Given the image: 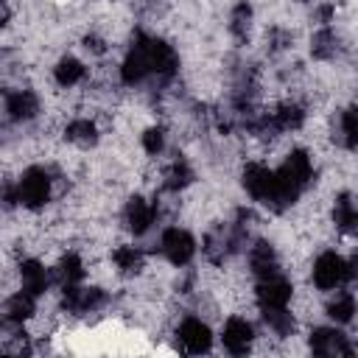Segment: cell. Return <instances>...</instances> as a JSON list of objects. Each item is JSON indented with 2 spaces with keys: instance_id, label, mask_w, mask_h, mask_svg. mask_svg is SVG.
Listing matches in <instances>:
<instances>
[{
  "instance_id": "cell-27",
  "label": "cell",
  "mask_w": 358,
  "mask_h": 358,
  "mask_svg": "<svg viewBox=\"0 0 358 358\" xmlns=\"http://www.w3.org/2000/svg\"><path fill=\"white\" fill-rule=\"evenodd\" d=\"M266 324L277 333V336H288L294 330V316L288 313V308H266L263 310Z\"/></svg>"
},
{
  "instance_id": "cell-23",
  "label": "cell",
  "mask_w": 358,
  "mask_h": 358,
  "mask_svg": "<svg viewBox=\"0 0 358 358\" xmlns=\"http://www.w3.org/2000/svg\"><path fill=\"white\" fill-rule=\"evenodd\" d=\"M271 117H274L277 131H288V129H299V126H302L305 112H302V106H296V103H282L277 112H271Z\"/></svg>"
},
{
  "instance_id": "cell-10",
  "label": "cell",
  "mask_w": 358,
  "mask_h": 358,
  "mask_svg": "<svg viewBox=\"0 0 358 358\" xmlns=\"http://www.w3.org/2000/svg\"><path fill=\"white\" fill-rule=\"evenodd\" d=\"M103 305L101 288H84V285H64V308L70 313H90Z\"/></svg>"
},
{
  "instance_id": "cell-29",
  "label": "cell",
  "mask_w": 358,
  "mask_h": 358,
  "mask_svg": "<svg viewBox=\"0 0 358 358\" xmlns=\"http://www.w3.org/2000/svg\"><path fill=\"white\" fill-rule=\"evenodd\" d=\"M249 22H252V8H249L246 3H238L235 11H232V20H229V31H232L238 39H243L246 31H249Z\"/></svg>"
},
{
  "instance_id": "cell-20",
  "label": "cell",
  "mask_w": 358,
  "mask_h": 358,
  "mask_svg": "<svg viewBox=\"0 0 358 358\" xmlns=\"http://www.w3.org/2000/svg\"><path fill=\"white\" fill-rule=\"evenodd\" d=\"M338 143L344 148H358V106H350L338 117Z\"/></svg>"
},
{
  "instance_id": "cell-4",
  "label": "cell",
  "mask_w": 358,
  "mask_h": 358,
  "mask_svg": "<svg viewBox=\"0 0 358 358\" xmlns=\"http://www.w3.org/2000/svg\"><path fill=\"white\" fill-rule=\"evenodd\" d=\"M159 249L173 266H187L196 252V241L190 238V232H185L179 227H168L159 238Z\"/></svg>"
},
{
  "instance_id": "cell-7",
  "label": "cell",
  "mask_w": 358,
  "mask_h": 358,
  "mask_svg": "<svg viewBox=\"0 0 358 358\" xmlns=\"http://www.w3.org/2000/svg\"><path fill=\"white\" fill-rule=\"evenodd\" d=\"M310 350L316 355H352L347 336L336 327H316L310 333Z\"/></svg>"
},
{
  "instance_id": "cell-5",
  "label": "cell",
  "mask_w": 358,
  "mask_h": 358,
  "mask_svg": "<svg viewBox=\"0 0 358 358\" xmlns=\"http://www.w3.org/2000/svg\"><path fill=\"white\" fill-rule=\"evenodd\" d=\"M176 338H179L182 350L190 352V355H201V352H207L210 344H213V333H210V327H207L201 319H196V316H187V319L179 324Z\"/></svg>"
},
{
  "instance_id": "cell-22",
  "label": "cell",
  "mask_w": 358,
  "mask_h": 358,
  "mask_svg": "<svg viewBox=\"0 0 358 358\" xmlns=\"http://www.w3.org/2000/svg\"><path fill=\"white\" fill-rule=\"evenodd\" d=\"M67 140L70 143H76V145H81V148H87V145H92L95 140H98V129H95V123L92 120H87V117H78V120H73L70 126H67Z\"/></svg>"
},
{
  "instance_id": "cell-9",
  "label": "cell",
  "mask_w": 358,
  "mask_h": 358,
  "mask_svg": "<svg viewBox=\"0 0 358 358\" xmlns=\"http://www.w3.org/2000/svg\"><path fill=\"white\" fill-rule=\"evenodd\" d=\"M288 299H291V282L282 280L280 274L257 282V305H260V310H266V308H288Z\"/></svg>"
},
{
  "instance_id": "cell-25",
  "label": "cell",
  "mask_w": 358,
  "mask_h": 358,
  "mask_svg": "<svg viewBox=\"0 0 358 358\" xmlns=\"http://www.w3.org/2000/svg\"><path fill=\"white\" fill-rule=\"evenodd\" d=\"M84 280V263L78 255H64L59 263V282L64 285H78Z\"/></svg>"
},
{
  "instance_id": "cell-12",
  "label": "cell",
  "mask_w": 358,
  "mask_h": 358,
  "mask_svg": "<svg viewBox=\"0 0 358 358\" xmlns=\"http://www.w3.org/2000/svg\"><path fill=\"white\" fill-rule=\"evenodd\" d=\"M6 112L11 120H31L39 112V101L31 90H11L6 95Z\"/></svg>"
},
{
  "instance_id": "cell-2",
  "label": "cell",
  "mask_w": 358,
  "mask_h": 358,
  "mask_svg": "<svg viewBox=\"0 0 358 358\" xmlns=\"http://www.w3.org/2000/svg\"><path fill=\"white\" fill-rule=\"evenodd\" d=\"M347 277H350V266H347V260H344L341 255L324 252V255L316 257V263H313V285H316V288L333 291V288H338Z\"/></svg>"
},
{
  "instance_id": "cell-26",
  "label": "cell",
  "mask_w": 358,
  "mask_h": 358,
  "mask_svg": "<svg viewBox=\"0 0 358 358\" xmlns=\"http://www.w3.org/2000/svg\"><path fill=\"white\" fill-rule=\"evenodd\" d=\"M112 260H115V266H117L120 271L131 274V271H140V266H143V252H140L137 246H117L115 255H112Z\"/></svg>"
},
{
  "instance_id": "cell-19",
  "label": "cell",
  "mask_w": 358,
  "mask_h": 358,
  "mask_svg": "<svg viewBox=\"0 0 358 358\" xmlns=\"http://www.w3.org/2000/svg\"><path fill=\"white\" fill-rule=\"evenodd\" d=\"M355 313V296L350 291H336L327 302V316L336 322V324H347Z\"/></svg>"
},
{
  "instance_id": "cell-6",
  "label": "cell",
  "mask_w": 358,
  "mask_h": 358,
  "mask_svg": "<svg viewBox=\"0 0 358 358\" xmlns=\"http://www.w3.org/2000/svg\"><path fill=\"white\" fill-rule=\"evenodd\" d=\"M274 179H277L274 171H268L266 165L252 162V165L243 168V187H246V193H249L255 201L268 204V199H271V193H274Z\"/></svg>"
},
{
  "instance_id": "cell-13",
  "label": "cell",
  "mask_w": 358,
  "mask_h": 358,
  "mask_svg": "<svg viewBox=\"0 0 358 358\" xmlns=\"http://www.w3.org/2000/svg\"><path fill=\"white\" fill-rule=\"evenodd\" d=\"M154 218H157V207L151 201H145V199L137 196V199H131L126 204V224H129V229L134 235L148 232V227L154 224Z\"/></svg>"
},
{
  "instance_id": "cell-18",
  "label": "cell",
  "mask_w": 358,
  "mask_h": 358,
  "mask_svg": "<svg viewBox=\"0 0 358 358\" xmlns=\"http://www.w3.org/2000/svg\"><path fill=\"white\" fill-rule=\"evenodd\" d=\"M20 280H22V288L36 294V296L45 294V288H48V271L39 260H25L20 266Z\"/></svg>"
},
{
  "instance_id": "cell-15",
  "label": "cell",
  "mask_w": 358,
  "mask_h": 358,
  "mask_svg": "<svg viewBox=\"0 0 358 358\" xmlns=\"http://www.w3.org/2000/svg\"><path fill=\"white\" fill-rule=\"evenodd\" d=\"M333 221L341 232L352 235L358 232V201L350 196V193H341L336 199V207H333Z\"/></svg>"
},
{
  "instance_id": "cell-31",
  "label": "cell",
  "mask_w": 358,
  "mask_h": 358,
  "mask_svg": "<svg viewBox=\"0 0 358 358\" xmlns=\"http://www.w3.org/2000/svg\"><path fill=\"white\" fill-rule=\"evenodd\" d=\"M84 42H87V50H95V53H101V50H103V42H101L98 36H87Z\"/></svg>"
},
{
  "instance_id": "cell-30",
  "label": "cell",
  "mask_w": 358,
  "mask_h": 358,
  "mask_svg": "<svg viewBox=\"0 0 358 358\" xmlns=\"http://www.w3.org/2000/svg\"><path fill=\"white\" fill-rule=\"evenodd\" d=\"M143 148H145L148 154H159V151L165 148V134H162V129H145V134H143Z\"/></svg>"
},
{
  "instance_id": "cell-21",
  "label": "cell",
  "mask_w": 358,
  "mask_h": 358,
  "mask_svg": "<svg viewBox=\"0 0 358 358\" xmlns=\"http://www.w3.org/2000/svg\"><path fill=\"white\" fill-rule=\"evenodd\" d=\"M336 50H338V39H336L333 28L322 25V28L313 34V39H310V53H313L316 59H330V56H336Z\"/></svg>"
},
{
  "instance_id": "cell-1",
  "label": "cell",
  "mask_w": 358,
  "mask_h": 358,
  "mask_svg": "<svg viewBox=\"0 0 358 358\" xmlns=\"http://www.w3.org/2000/svg\"><path fill=\"white\" fill-rule=\"evenodd\" d=\"M50 199V176L45 168H28L17 182V201L36 210Z\"/></svg>"
},
{
  "instance_id": "cell-8",
  "label": "cell",
  "mask_w": 358,
  "mask_h": 358,
  "mask_svg": "<svg viewBox=\"0 0 358 358\" xmlns=\"http://www.w3.org/2000/svg\"><path fill=\"white\" fill-rule=\"evenodd\" d=\"M252 338H255V330L246 319L241 316H232L224 330H221V341H224V350L232 352V355H243L249 347H252Z\"/></svg>"
},
{
  "instance_id": "cell-17",
  "label": "cell",
  "mask_w": 358,
  "mask_h": 358,
  "mask_svg": "<svg viewBox=\"0 0 358 358\" xmlns=\"http://www.w3.org/2000/svg\"><path fill=\"white\" fill-rule=\"evenodd\" d=\"M285 176H291L299 187H305L308 182H310V176H313V162H310V157L305 154V151H294V154H288V159L282 162V168H280Z\"/></svg>"
},
{
  "instance_id": "cell-28",
  "label": "cell",
  "mask_w": 358,
  "mask_h": 358,
  "mask_svg": "<svg viewBox=\"0 0 358 358\" xmlns=\"http://www.w3.org/2000/svg\"><path fill=\"white\" fill-rule=\"evenodd\" d=\"M190 179H193V171L187 168V162H185V159H176V162L168 168V173H165V187H168V190H179V187H185Z\"/></svg>"
},
{
  "instance_id": "cell-11",
  "label": "cell",
  "mask_w": 358,
  "mask_h": 358,
  "mask_svg": "<svg viewBox=\"0 0 358 358\" xmlns=\"http://www.w3.org/2000/svg\"><path fill=\"white\" fill-rule=\"evenodd\" d=\"M34 308H36V294H31V291H17L14 296H8L6 299V305H3V322H6V327H17V324H22L31 313H34Z\"/></svg>"
},
{
  "instance_id": "cell-14",
  "label": "cell",
  "mask_w": 358,
  "mask_h": 358,
  "mask_svg": "<svg viewBox=\"0 0 358 358\" xmlns=\"http://www.w3.org/2000/svg\"><path fill=\"white\" fill-rule=\"evenodd\" d=\"M249 266H252V271H255L257 280L277 277V255H274V249L266 241H257L249 249Z\"/></svg>"
},
{
  "instance_id": "cell-3",
  "label": "cell",
  "mask_w": 358,
  "mask_h": 358,
  "mask_svg": "<svg viewBox=\"0 0 358 358\" xmlns=\"http://www.w3.org/2000/svg\"><path fill=\"white\" fill-rule=\"evenodd\" d=\"M148 73H151V39L140 34V36L134 39V45L129 48L126 59H123L120 76H123L126 84H140Z\"/></svg>"
},
{
  "instance_id": "cell-24",
  "label": "cell",
  "mask_w": 358,
  "mask_h": 358,
  "mask_svg": "<svg viewBox=\"0 0 358 358\" xmlns=\"http://www.w3.org/2000/svg\"><path fill=\"white\" fill-rule=\"evenodd\" d=\"M56 81L62 84V87H73V84H78L81 78H84V64L78 62V59H73V56H64L59 64H56Z\"/></svg>"
},
{
  "instance_id": "cell-32",
  "label": "cell",
  "mask_w": 358,
  "mask_h": 358,
  "mask_svg": "<svg viewBox=\"0 0 358 358\" xmlns=\"http://www.w3.org/2000/svg\"><path fill=\"white\" fill-rule=\"evenodd\" d=\"M347 266H350V277H358V252H352V257L347 260Z\"/></svg>"
},
{
  "instance_id": "cell-16",
  "label": "cell",
  "mask_w": 358,
  "mask_h": 358,
  "mask_svg": "<svg viewBox=\"0 0 358 358\" xmlns=\"http://www.w3.org/2000/svg\"><path fill=\"white\" fill-rule=\"evenodd\" d=\"M176 64H179V59H176L173 48L151 39V73L159 78H171L176 73Z\"/></svg>"
}]
</instances>
